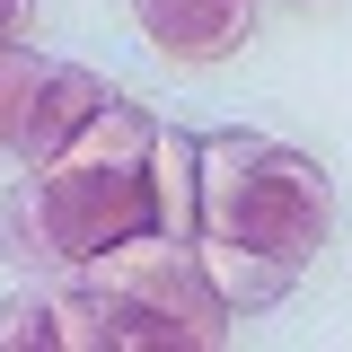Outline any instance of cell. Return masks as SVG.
Masks as SVG:
<instances>
[{
    "mask_svg": "<svg viewBox=\"0 0 352 352\" xmlns=\"http://www.w3.org/2000/svg\"><path fill=\"white\" fill-rule=\"evenodd\" d=\"M132 18H141V36L159 44L168 62L203 71V62H229V53L247 44L256 0H132Z\"/></svg>",
    "mask_w": 352,
    "mask_h": 352,
    "instance_id": "3",
    "label": "cell"
},
{
    "mask_svg": "<svg viewBox=\"0 0 352 352\" xmlns=\"http://www.w3.org/2000/svg\"><path fill=\"white\" fill-rule=\"evenodd\" d=\"M194 256H203V273H212V291L229 300V317H247V308H273L282 291H291V273H300V264L264 256V247H238V238H203V229H194Z\"/></svg>",
    "mask_w": 352,
    "mask_h": 352,
    "instance_id": "4",
    "label": "cell"
},
{
    "mask_svg": "<svg viewBox=\"0 0 352 352\" xmlns=\"http://www.w3.org/2000/svg\"><path fill=\"white\" fill-rule=\"evenodd\" d=\"M36 71H44V53H27V44H0V150H9V132H18V106H27Z\"/></svg>",
    "mask_w": 352,
    "mask_h": 352,
    "instance_id": "6",
    "label": "cell"
},
{
    "mask_svg": "<svg viewBox=\"0 0 352 352\" xmlns=\"http://www.w3.org/2000/svg\"><path fill=\"white\" fill-rule=\"evenodd\" d=\"M115 88L80 71V62H44L36 88H27V106H18V132H9V150H18V168H44V159H62V141L106 106Z\"/></svg>",
    "mask_w": 352,
    "mask_h": 352,
    "instance_id": "2",
    "label": "cell"
},
{
    "mask_svg": "<svg viewBox=\"0 0 352 352\" xmlns=\"http://www.w3.org/2000/svg\"><path fill=\"white\" fill-rule=\"evenodd\" d=\"M150 229L194 238V132H150Z\"/></svg>",
    "mask_w": 352,
    "mask_h": 352,
    "instance_id": "5",
    "label": "cell"
},
{
    "mask_svg": "<svg viewBox=\"0 0 352 352\" xmlns=\"http://www.w3.org/2000/svg\"><path fill=\"white\" fill-rule=\"evenodd\" d=\"M27 27H36V0H0V44H27Z\"/></svg>",
    "mask_w": 352,
    "mask_h": 352,
    "instance_id": "7",
    "label": "cell"
},
{
    "mask_svg": "<svg viewBox=\"0 0 352 352\" xmlns=\"http://www.w3.org/2000/svg\"><path fill=\"white\" fill-rule=\"evenodd\" d=\"M194 229L308 264L335 229V176L264 132H203L194 141Z\"/></svg>",
    "mask_w": 352,
    "mask_h": 352,
    "instance_id": "1",
    "label": "cell"
}]
</instances>
